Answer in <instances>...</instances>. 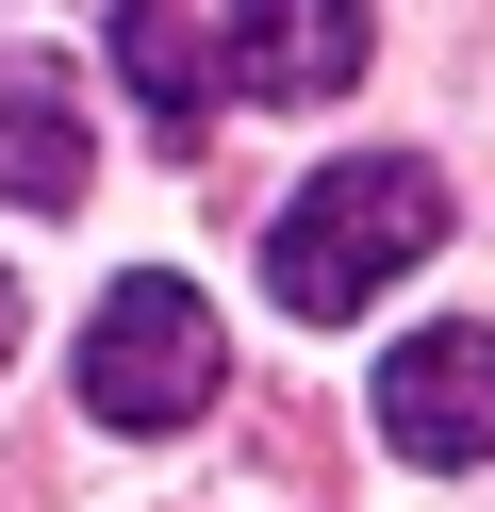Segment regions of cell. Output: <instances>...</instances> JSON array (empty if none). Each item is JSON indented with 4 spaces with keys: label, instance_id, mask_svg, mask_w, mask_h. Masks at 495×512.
I'll use <instances>...</instances> for the list:
<instances>
[{
    "label": "cell",
    "instance_id": "cell-2",
    "mask_svg": "<svg viewBox=\"0 0 495 512\" xmlns=\"http://www.w3.org/2000/svg\"><path fill=\"white\" fill-rule=\"evenodd\" d=\"M215 298L198 281H165V265H132L116 298L83 314V413L99 430H198L215 413Z\"/></svg>",
    "mask_w": 495,
    "mask_h": 512
},
{
    "label": "cell",
    "instance_id": "cell-4",
    "mask_svg": "<svg viewBox=\"0 0 495 512\" xmlns=\"http://www.w3.org/2000/svg\"><path fill=\"white\" fill-rule=\"evenodd\" d=\"M83 166H99V133H83L66 50H0V199H17V215H66Z\"/></svg>",
    "mask_w": 495,
    "mask_h": 512
},
{
    "label": "cell",
    "instance_id": "cell-5",
    "mask_svg": "<svg viewBox=\"0 0 495 512\" xmlns=\"http://www.w3.org/2000/svg\"><path fill=\"white\" fill-rule=\"evenodd\" d=\"M363 0H231V83L248 100H330V83H363Z\"/></svg>",
    "mask_w": 495,
    "mask_h": 512
},
{
    "label": "cell",
    "instance_id": "cell-1",
    "mask_svg": "<svg viewBox=\"0 0 495 512\" xmlns=\"http://www.w3.org/2000/svg\"><path fill=\"white\" fill-rule=\"evenodd\" d=\"M429 248H446V182L413 166V149H363V166H314L281 215H264V281H281V314H363L380 281H413Z\"/></svg>",
    "mask_w": 495,
    "mask_h": 512
},
{
    "label": "cell",
    "instance_id": "cell-7",
    "mask_svg": "<svg viewBox=\"0 0 495 512\" xmlns=\"http://www.w3.org/2000/svg\"><path fill=\"white\" fill-rule=\"evenodd\" d=\"M0 364H17V281H0Z\"/></svg>",
    "mask_w": 495,
    "mask_h": 512
},
{
    "label": "cell",
    "instance_id": "cell-3",
    "mask_svg": "<svg viewBox=\"0 0 495 512\" xmlns=\"http://www.w3.org/2000/svg\"><path fill=\"white\" fill-rule=\"evenodd\" d=\"M380 446L396 463H495V331L479 314H429V331L380 347Z\"/></svg>",
    "mask_w": 495,
    "mask_h": 512
},
{
    "label": "cell",
    "instance_id": "cell-6",
    "mask_svg": "<svg viewBox=\"0 0 495 512\" xmlns=\"http://www.w3.org/2000/svg\"><path fill=\"white\" fill-rule=\"evenodd\" d=\"M99 34H116L132 116H149L165 149H198V133H215V83H198V0H99Z\"/></svg>",
    "mask_w": 495,
    "mask_h": 512
}]
</instances>
